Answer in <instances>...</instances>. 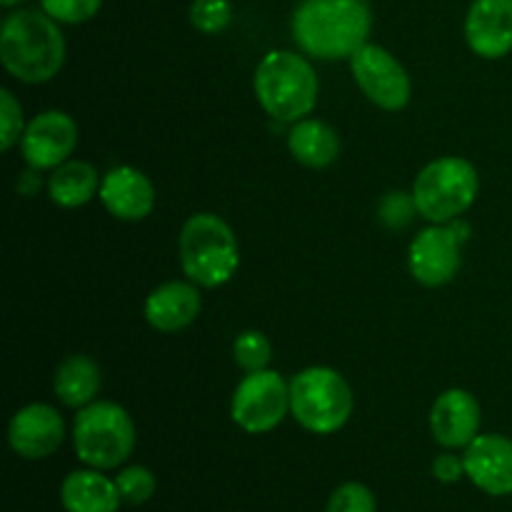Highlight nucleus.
<instances>
[{
    "instance_id": "obj_1",
    "label": "nucleus",
    "mask_w": 512,
    "mask_h": 512,
    "mask_svg": "<svg viewBox=\"0 0 512 512\" xmlns=\"http://www.w3.org/2000/svg\"><path fill=\"white\" fill-rule=\"evenodd\" d=\"M300 53L315 60H350L370 43L373 13L365 0H303L290 20Z\"/></svg>"
},
{
    "instance_id": "obj_2",
    "label": "nucleus",
    "mask_w": 512,
    "mask_h": 512,
    "mask_svg": "<svg viewBox=\"0 0 512 512\" xmlns=\"http://www.w3.org/2000/svg\"><path fill=\"white\" fill-rule=\"evenodd\" d=\"M0 60L25 85H43L63 70L65 35L43 10H15L0 25Z\"/></svg>"
},
{
    "instance_id": "obj_3",
    "label": "nucleus",
    "mask_w": 512,
    "mask_h": 512,
    "mask_svg": "<svg viewBox=\"0 0 512 512\" xmlns=\"http://www.w3.org/2000/svg\"><path fill=\"white\" fill-rule=\"evenodd\" d=\"M260 108L278 123H298L318 105L320 80L308 55L293 50H270L260 58L253 75Z\"/></svg>"
},
{
    "instance_id": "obj_4",
    "label": "nucleus",
    "mask_w": 512,
    "mask_h": 512,
    "mask_svg": "<svg viewBox=\"0 0 512 512\" xmlns=\"http://www.w3.org/2000/svg\"><path fill=\"white\" fill-rule=\"evenodd\" d=\"M180 268L198 288L215 290L235 278L240 243L233 228L215 213H195L180 228Z\"/></svg>"
},
{
    "instance_id": "obj_5",
    "label": "nucleus",
    "mask_w": 512,
    "mask_h": 512,
    "mask_svg": "<svg viewBox=\"0 0 512 512\" xmlns=\"http://www.w3.org/2000/svg\"><path fill=\"white\" fill-rule=\"evenodd\" d=\"M353 410V388L335 368L310 365L290 378V415L308 433H340Z\"/></svg>"
},
{
    "instance_id": "obj_6",
    "label": "nucleus",
    "mask_w": 512,
    "mask_h": 512,
    "mask_svg": "<svg viewBox=\"0 0 512 512\" xmlns=\"http://www.w3.org/2000/svg\"><path fill=\"white\" fill-rule=\"evenodd\" d=\"M420 218L433 225L463 218L480 195V173L468 158L443 155L425 165L413 183Z\"/></svg>"
},
{
    "instance_id": "obj_7",
    "label": "nucleus",
    "mask_w": 512,
    "mask_h": 512,
    "mask_svg": "<svg viewBox=\"0 0 512 512\" xmlns=\"http://www.w3.org/2000/svg\"><path fill=\"white\" fill-rule=\"evenodd\" d=\"M73 448L80 463L88 468H120L135 450L133 418L113 400H95L75 415Z\"/></svg>"
},
{
    "instance_id": "obj_8",
    "label": "nucleus",
    "mask_w": 512,
    "mask_h": 512,
    "mask_svg": "<svg viewBox=\"0 0 512 512\" xmlns=\"http://www.w3.org/2000/svg\"><path fill=\"white\" fill-rule=\"evenodd\" d=\"M290 415V380L275 370L245 373L230 400V418L248 435L273 433Z\"/></svg>"
},
{
    "instance_id": "obj_9",
    "label": "nucleus",
    "mask_w": 512,
    "mask_h": 512,
    "mask_svg": "<svg viewBox=\"0 0 512 512\" xmlns=\"http://www.w3.org/2000/svg\"><path fill=\"white\" fill-rule=\"evenodd\" d=\"M470 238V225L463 218L420 230L408 248V270L425 288H443L453 283L463 265V243Z\"/></svg>"
},
{
    "instance_id": "obj_10",
    "label": "nucleus",
    "mask_w": 512,
    "mask_h": 512,
    "mask_svg": "<svg viewBox=\"0 0 512 512\" xmlns=\"http://www.w3.org/2000/svg\"><path fill=\"white\" fill-rule=\"evenodd\" d=\"M348 63L355 85L363 90L370 103L388 113L408 108L413 98V80L390 50H385L383 45L365 43Z\"/></svg>"
},
{
    "instance_id": "obj_11",
    "label": "nucleus",
    "mask_w": 512,
    "mask_h": 512,
    "mask_svg": "<svg viewBox=\"0 0 512 512\" xmlns=\"http://www.w3.org/2000/svg\"><path fill=\"white\" fill-rule=\"evenodd\" d=\"M80 140L78 123L63 110H43L25 125L20 153L28 168L55 170L70 160Z\"/></svg>"
},
{
    "instance_id": "obj_12",
    "label": "nucleus",
    "mask_w": 512,
    "mask_h": 512,
    "mask_svg": "<svg viewBox=\"0 0 512 512\" xmlns=\"http://www.w3.org/2000/svg\"><path fill=\"white\" fill-rule=\"evenodd\" d=\"M65 420L48 403H28L8 423V445L25 460H45L63 445Z\"/></svg>"
},
{
    "instance_id": "obj_13",
    "label": "nucleus",
    "mask_w": 512,
    "mask_h": 512,
    "mask_svg": "<svg viewBox=\"0 0 512 512\" xmlns=\"http://www.w3.org/2000/svg\"><path fill=\"white\" fill-rule=\"evenodd\" d=\"M480 423H483V408L470 390H445L430 408V433L445 450L468 448L480 435Z\"/></svg>"
},
{
    "instance_id": "obj_14",
    "label": "nucleus",
    "mask_w": 512,
    "mask_h": 512,
    "mask_svg": "<svg viewBox=\"0 0 512 512\" xmlns=\"http://www.w3.org/2000/svg\"><path fill=\"white\" fill-rule=\"evenodd\" d=\"M465 478L493 498L512 495V440L500 433H480L463 453Z\"/></svg>"
},
{
    "instance_id": "obj_15",
    "label": "nucleus",
    "mask_w": 512,
    "mask_h": 512,
    "mask_svg": "<svg viewBox=\"0 0 512 512\" xmlns=\"http://www.w3.org/2000/svg\"><path fill=\"white\" fill-rule=\"evenodd\" d=\"M98 198L115 220L140 223L155 210V185L143 170L115 165L103 175Z\"/></svg>"
},
{
    "instance_id": "obj_16",
    "label": "nucleus",
    "mask_w": 512,
    "mask_h": 512,
    "mask_svg": "<svg viewBox=\"0 0 512 512\" xmlns=\"http://www.w3.org/2000/svg\"><path fill=\"white\" fill-rule=\"evenodd\" d=\"M193 280H168L148 293L143 303L145 323L165 335L180 333L200 318L203 295Z\"/></svg>"
},
{
    "instance_id": "obj_17",
    "label": "nucleus",
    "mask_w": 512,
    "mask_h": 512,
    "mask_svg": "<svg viewBox=\"0 0 512 512\" xmlns=\"http://www.w3.org/2000/svg\"><path fill=\"white\" fill-rule=\"evenodd\" d=\"M465 43L478 58L512 53V0H473L465 15Z\"/></svg>"
},
{
    "instance_id": "obj_18",
    "label": "nucleus",
    "mask_w": 512,
    "mask_h": 512,
    "mask_svg": "<svg viewBox=\"0 0 512 512\" xmlns=\"http://www.w3.org/2000/svg\"><path fill=\"white\" fill-rule=\"evenodd\" d=\"M60 503L65 512H118L120 490L103 470L85 468L65 475L60 485Z\"/></svg>"
},
{
    "instance_id": "obj_19",
    "label": "nucleus",
    "mask_w": 512,
    "mask_h": 512,
    "mask_svg": "<svg viewBox=\"0 0 512 512\" xmlns=\"http://www.w3.org/2000/svg\"><path fill=\"white\" fill-rule=\"evenodd\" d=\"M100 388H103V375L90 355L73 353L60 360V365L55 368L53 393L65 408L83 410L85 405L98 400Z\"/></svg>"
},
{
    "instance_id": "obj_20",
    "label": "nucleus",
    "mask_w": 512,
    "mask_h": 512,
    "mask_svg": "<svg viewBox=\"0 0 512 512\" xmlns=\"http://www.w3.org/2000/svg\"><path fill=\"white\" fill-rule=\"evenodd\" d=\"M288 150L295 163L305 165V168H330L340 158V135L325 120L303 118L290 125Z\"/></svg>"
},
{
    "instance_id": "obj_21",
    "label": "nucleus",
    "mask_w": 512,
    "mask_h": 512,
    "mask_svg": "<svg viewBox=\"0 0 512 512\" xmlns=\"http://www.w3.org/2000/svg\"><path fill=\"white\" fill-rule=\"evenodd\" d=\"M100 183H103V178H100L95 165L70 158L55 170H50L48 198L63 210L83 208L100 193Z\"/></svg>"
},
{
    "instance_id": "obj_22",
    "label": "nucleus",
    "mask_w": 512,
    "mask_h": 512,
    "mask_svg": "<svg viewBox=\"0 0 512 512\" xmlns=\"http://www.w3.org/2000/svg\"><path fill=\"white\" fill-rule=\"evenodd\" d=\"M233 360L243 373L270 368L273 360V343L260 330H243L233 343Z\"/></svg>"
},
{
    "instance_id": "obj_23",
    "label": "nucleus",
    "mask_w": 512,
    "mask_h": 512,
    "mask_svg": "<svg viewBox=\"0 0 512 512\" xmlns=\"http://www.w3.org/2000/svg\"><path fill=\"white\" fill-rule=\"evenodd\" d=\"M115 485H118L123 503L143 505L155 495L158 480H155L153 470H148L145 465H128L115 475Z\"/></svg>"
},
{
    "instance_id": "obj_24",
    "label": "nucleus",
    "mask_w": 512,
    "mask_h": 512,
    "mask_svg": "<svg viewBox=\"0 0 512 512\" xmlns=\"http://www.w3.org/2000/svg\"><path fill=\"white\" fill-rule=\"evenodd\" d=\"M230 20H233L230 0H193L190 5V23L203 35L223 33Z\"/></svg>"
},
{
    "instance_id": "obj_25",
    "label": "nucleus",
    "mask_w": 512,
    "mask_h": 512,
    "mask_svg": "<svg viewBox=\"0 0 512 512\" xmlns=\"http://www.w3.org/2000/svg\"><path fill=\"white\" fill-rule=\"evenodd\" d=\"M25 118H23V105L15 98L13 90L3 88L0 90V148L5 153L20 145L25 133Z\"/></svg>"
},
{
    "instance_id": "obj_26",
    "label": "nucleus",
    "mask_w": 512,
    "mask_h": 512,
    "mask_svg": "<svg viewBox=\"0 0 512 512\" xmlns=\"http://www.w3.org/2000/svg\"><path fill=\"white\" fill-rule=\"evenodd\" d=\"M43 13L60 25H80L93 20L103 8V0H40Z\"/></svg>"
},
{
    "instance_id": "obj_27",
    "label": "nucleus",
    "mask_w": 512,
    "mask_h": 512,
    "mask_svg": "<svg viewBox=\"0 0 512 512\" xmlns=\"http://www.w3.org/2000/svg\"><path fill=\"white\" fill-rule=\"evenodd\" d=\"M325 512H378V503L368 485L345 483L333 490Z\"/></svg>"
},
{
    "instance_id": "obj_28",
    "label": "nucleus",
    "mask_w": 512,
    "mask_h": 512,
    "mask_svg": "<svg viewBox=\"0 0 512 512\" xmlns=\"http://www.w3.org/2000/svg\"><path fill=\"white\" fill-rule=\"evenodd\" d=\"M378 215H380V220L385 223V228L403 230V228H408V225L415 220V215H420V213H418V205H415L413 193L393 190V193H388L383 200H380Z\"/></svg>"
},
{
    "instance_id": "obj_29",
    "label": "nucleus",
    "mask_w": 512,
    "mask_h": 512,
    "mask_svg": "<svg viewBox=\"0 0 512 512\" xmlns=\"http://www.w3.org/2000/svg\"><path fill=\"white\" fill-rule=\"evenodd\" d=\"M465 475V463L463 458H458L455 453H443L433 460V478L440 480L445 485L458 483Z\"/></svg>"
},
{
    "instance_id": "obj_30",
    "label": "nucleus",
    "mask_w": 512,
    "mask_h": 512,
    "mask_svg": "<svg viewBox=\"0 0 512 512\" xmlns=\"http://www.w3.org/2000/svg\"><path fill=\"white\" fill-rule=\"evenodd\" d=\"M40 170H25V173H20V178L15 180V188H18V193L23 195V198H33L35 193L40 190V178H38Z\"/></svg>"
},
{
    "instance_id": "obj_31",
    "label": "nucleus",
    "mask_w": 512,
    "mask_h": 512,
    "mask_svg": "<svg viewBox=\"0 0 512 512\" xmlns=\"http://www.w3.org/2000/svg\"><path fill=\"white\" fill-rule=\"evenodd\" d=\"M3 3V8H13V5H18L20 0H0Z\"/></svg>"
}]
</instances>
